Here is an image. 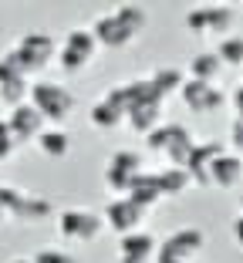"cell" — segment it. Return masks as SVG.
<instances>
[{
    "mask_svg": "<svg viewBox=\"0 0 243 263\" xmlns=\"http://www.w3.org/2000/svg\"><path fill=\"white\" fill-rule=\"evenodd\" d=\"M149 24V14L142 7H118L111 14H102L91 24V34L102 47H125L142 34V27Z\"/></svg>",
    "mask_w": 243,
    "mask_h": 263,
    "instance_id": "obj_1",
    "label": "cell"
},
{
    "mask_svg": "<svg viewBox=\"0 0 243 263\" xmlns=\"http://www.w3.org/2000/svg\"><path fill=\"white\" fill-rule=\"evenodd\" d=\"M54 51H58V41L51 37V34L31 31V34H24L7 54H4V61H7L21 78H31V74H38V71L54 58Z\"/></svg>",
    "mask_w": 243,
    "mask_h": 263,
    "instance_id": "obj_2",
    "label": "cell"
},
{
    "mask_svg": "<svg viewBox=\"0 0 243 263\" xmlns=\"http://www.w3.org/2000/svg\"><path fill=\"white\" fill-rule=\"evenodd\" d=\"M31 105L47 122H64L74 111V95L61 88L58 81H34L31 85Z\"/></svg>",
    "mask_w": 243,
    "mask_h": 263,
    "instance_id": "obj_3",
    "label": "cell"
},
{
    "mask_svg": "<svg viewBox=\"0 0 243 263\" xmlns=\"http://www.w3.org/2000/svg\"><path fill=\"white\" fill-rule=\"evenodd\" d=\"M142 155L132 152V148H118L115 155L108 159V165H105V182H108L111 193L118 196H128V189H132V182L142 176Z\"/></svg>",
    "mask_w": 243,
    "mask_h": 263,
    "instance_id": "obj_4",
    "label": "cell"
},
{
    "mask_svg": "<svg viewBox=\"0 0 243 263\" xmlns=\"http://www.w3.org/2000/svg\"><path fill=\"white\" fill-rule=\"evenodd\" d=\"M203 243H206L203 230H196V226H186V230L173 233L169 240L159 243L156 263H189L196 250H203Z\"/></svg>",
    "mask_w": 243,
    "mask_h": 263,
    "instance_id": "obj_5",
    "label": "cell"
},
{
    "mask_svg": "<svg viewBox=\"0 0 243 263\" xmlns=\"http://www.w3.org/2000/svg\"><path fill=\"white\" fill-rule=\"evenodd\" d=\"M102 230H105V219L88 213V209H64L61 216H58V233L68 243H88Z\"/></svg>",
    "mask_w": 243,
    "mask_h": 263,
    "instance_id": "obj_6",
    "label": "cell"
},
{
    "mask_svg": "<svg viewBox=\"0 0 243 263\" xmlns=\"http://www.w3.org/2000/svg\"><path fill=\"white\" fill-rule=\"evenodd\" d=\"M95 47H98V41H95L91 31H85V27H78V31H68V37H64L61 44V68L68 71V74H78V71H85V64L95 58Z\"/></svg>",
    "mask_w": 243,
    "mask_h": 263,
    "instance_id": "obj_7",
    "label": "cell"
},
{
    "mask_svg": "<svg viewBox=\"0 0 243 263\" xmlns=\"http://www.w3.org/2000/svg\"><path fill=\"white\" fill-rule=\"evenodd\" d=\"M179 95H182V101H186L189 108H193V111H203V115H213V111L227 108V101H230V95L223 91V88L210 85V81H193V78L182 85Z\"/></svg>",
    "mask_w": 243,
    "mask_h": 263,
    "instance_id": "obj_8",
    "label": "cell"
},
{
    "mask_svg": "<svg viewBox=\"0 0 243 263\" xmlns=\"http://www.w3.org/2000/svg\"><path fill=\"white\" fill-rule=\"evenodd\" d=\"M236 14L230 7H196L186 14V27L193 34H227Z\"/></svg>",
    "mask_w": 243,
    "mask_h": 263,
    "instance_id": "obj_9",
    "label": "cell"
},
{
    "mask_svg": "<svg viewBox=\"0 0 243 263\" xmlns=\"http://www.w3.org/2000/svg\"><path fill=\"white\" fill-rule=\"evenodd\" d=\"M142 219H145V209L135 206L128 196H118V199H111V202H108V209H105V223H108L111 230L118 233V236L139 233Z\"/></svg>",
    "mask_w": 243,
    "mask_h": 263,
    "instance_id": "obj_10",
    "label": "cell"
},
{
    "mask_svg": "<svg viewBox=\"0 0 243 263\" xmlns=\"http://www.w3.org/2000/svg\"><path fill=\"white\" fill-rule=\"evenodd\" d=\"M223 152H227V145L216 142V139L213 142H196V148H193V155H189V162H186V172H189V179H193V186H213L210 169Z\"/></svg>",
    "mask_w": 243,
    "mask_h": 263,
    "instance_id": "obj_11",
    "label": "cell"
},
{
    "mask_svg": "<svg viewBox=\"0 0 243 263\" xmlns=\"http://www.w3.org/2000/svg\"><path fill=\"white\" fill-rule=\"evenodd\" d=\"M41 125H44V118L34 105H17L7 118V132L14 135V142H38L41 132H44Z\"/></svg>",
    "mask_w": 243,
    "mask_h": 263,
    "instance_id": "obj_12",
    "label": "cell"
},
{
    "mask_svg": "<svg viewBox=\"0 0 243 263\" xmlns=\"http://www.w3.org/2000/svg\"><path fill=\"white\" fill-rule=\"evenodd\" d=\"M159 243L152 233L139 230V233H128L122 236V253H118V263H149V256H156Z\"/></svg>",
    "mask_w": 243,
    "mask_h": 263,
    "instance_id": "obj_13",
    "label": "cell"
},
{
    "mask_svg": "<svg viewBox=\"0 0 243 263\" xmlns=\"http://www.w3.org/2000/svg\"><path fill=\"white\" fill-rule=\"evenodd\" d=\"M210 179H213V186H220V189H236L240 179H243V159L236 152H223L220 159L213 162Z\"/></svg>",
    "mask_w": 243,
    "mask_h": 263,
    "instance_id": "obj_14",
    "label": "cell"
},
{
    "mask_svg": "<svg viewBox=\"0 0 243 263\" xmlns=\"http://www.w3.org/2000/svg\"><path fill=\"white\" fill-rule=\"evenodd\" d=\"M128 199H132L135 206H142V209L159 206V199H162V189H159L156 172H142V176L132 182V189H128Z\"/></svg>",
    "mask_w": 243,
    "mask_h": 263,
    "instance_id": "obj_15",
    "label": "cell"
},
{
    "mask_svg": "<svg viewBox=\"0 0 243 263\" xmlns=\"http://www.w3.org/2000/svg\"><path fill=\"white\" fill-rule=\"evenodd\" d=\"M193 148H196V142H193L189 128H186V125H173V135H169V145H165L169 162H173L176 169H186V162H189V155H193Z\"/></svg>",
    "mask_w": 243,
    "mask_h": 263,
    "instance_id": "obj_16",
    "label": "cell"
},
{
    "mask_svg": "<svg viewBox=\"0 0 243 263\" xmlns=\"http://www.w3.org/2000/svg\"><path fill=\"white\" fill-rule=\"evenodd\" d=\"M220 71H223V61L216 58V51H203V54H196L193 61H189V74H193V81H210V85H216Z\"/></svg>",
    "mask_w": 243,
    "mask_h": 263,
    "instance_id": "obj_17",
    "label": "cell"
},
{
    "mask_svg": "<svg viewBox=\"0 0 243 263\" xmlns=\"http://www.w3.org/2000/svg\"><path fill=\"white\" fill-rule=\"evenodd\" d=\"M159 115H162V101H145V105H139V108L128 115V125H132V132H139V135H149V132L159 128Z\"/></svg>",
    "mask_w": 243,
    "mask_h": 263,
    "instance_id": "obj_18",
    "label": "cell"
},
{
    "mask_svg": "<svg viewBox=\"0 0 243 263\" xmlns=\"http://www.w3.org/2000/svg\"><path fill=\"white\" fill-rule=\"evenodd\" d=\"M156 179H159V189H162V199H165V196H182L189 186H193L189 172H186V169H176V165H169V169H159Z\"/></svg>",
    "mask_w": 243,
    "mask_h": 263,
    "instance_id": "obj_19",
    "label": "cell"
},
{
    "mask_svg": "<svg viewBox=\"0 0 243 263\" xmlns=\"http://www.w3.org/2000/svg\"><path fill=\"white\" fill-rule=\"evenodd\" d=\"M38 148L44 155H51V159H64L71 148V139H68V132H61V128H47V132H41Z\"/></svg>",
    "mask_w": 243,
    "mask_h": 263,
    "instance_id": "obj_20",
    "label": "cell"
},
{
    "mask_svg": "<svg viewBox=\"0 0 243 263\" xmlns=\"http://www.w3.org/2000/svg\"><path fill=\"white\" fill-rule=\"evenodd\" d=\"M149 81H152V88H156V95L162 101L169 98V95L182 91V85H186V81H182V71H176V68H159Z\"/></svg>",
    "mask_w": 243,
    "mask_h": 263,
    "instance_id": "obj_21",
    "label": "cell"
},
{
    "mask_svg": "<svg viewBox=\"0 0 243 263\" xmlns=\"http://www.w3.org/2000/svg\"><path fill=\"white\" fill-rule=\"evenodd\" d=\"M122 118H125V115H122L111 101H105V98L91 105V125H95V128L111 132V128H118V125H122Z\"/></svg>",
    "mask_w": 243,
    "mask_h": 263,
    "instance_id": "obj_22",
    "label": "cell"
},
{
    "mask_svg": "<svg viewBox=\"0 0 243 263\" xmlns=\"http://www.w3.org/2000/svg\"><path fill=\"white\" fill-rule=\"evenodd\" d=\"M27 199H31V196L27 193H21V189H14V186H0V213H4V216H17L21 219L24 216V206H27Z\"/></svg>",
    "mask_w": 243,
    "mask_h": 263,
    "instance_id": "obj_23",
    "label": "cell"
},
{
    "mask_svg": "<svg viewBox=\"0 0 243 263\" xmlns=\"http://www.w3.org/2000/svg\"><path fill=\"white\" fill-rule=\"evenodd\" d=\"M216 58L223 61V68H240L243 64V37H236V34H230V37L220 41V47H216Z\"/></svg>",
    "mask_w": 243,
    "mask_h": 263,
    "instance_id": "obj_24",
    "label": "cell"
},
{
    "mask_svg": "<svg viewBox=\"0 0 243 263\" xmlns=\"http://www.w3.org/2000/svg\"><path fill=\"white\" fill-rule=\"evenodd\" d=\"M44 216H51V202L41 199V196H31V199H27V206H24L21 223H34V219H44Z\"/></svg>",
    "mask_w": 243,
    "mask_h": 263,
    "instance_id": "obj_25",
    "label": "cell"
},
{
    "mask_svg": "<svg viewBox=\"0 0 243 263\" xmlns=\"http://www.w3.org/2000/svg\"><path fill=\"white\" fill-rule=\"evenodd\" d=\"M31 263H74V256L64 253V250H51V247H44V250H38V253L31 256Z\"/></svg>",
    "mask_w": 243,
    "mask_h": 263,
    "instance_id": "obj_26",
    "label": "cell"
},
{
    "mask_svg": "<svg viewBox=\"0 0 243 263\" xmlns=\"http://www.w3.org/2000/svg\"><path fill=\"white\" fill-rule=\"evenodd\" d=\"M169 135H173V125H159L156 132H149V135H145V139H149V148L165 152V145H169Z\"/></svg>",
    "mask_w": 243,
    "mask_h": 263,
    "instance_id": "obj_27",
    "label": "cell"
},
{
    "mask_svg": "<svg viewBox=\"0 0 243 263\" xmlns=\"http://www.w3.org/2000/svg\"><path fill=\"white\" fill-rule=\"evenodd\" d=\"M14 148H17V142H14V135L7 132V122H0V162H4V159H10V155H14Z\"/></svg>",
    "mask_w": 243,
    "mask_h": 263,
    "instance_id": "obj_28",
    "label": "cell"
},
{
    "mask_svg": "<svg viewBox=\"0 0 243 263\" xmlns=\"http://www.w3.org/2000/svg\"><path fill=\"white\" fill-rule=\"evenodd\" d=\"M230 142H233V148H236V155L243 152V122L236 118L233 125H230Z\"/></svg>",
    "mask_w": 243,
    "mask_h": 263,
    "instance_id": "obj_29",
    "label": "cell"
},
{
    "mask_svg": "<svg viewBox=\"0 0 243 263\" xmlns=\"http://www.w3.org/2000/svg\"><path fill=\"white\" fill-rule=\"evenodd\" d=\"M230 101H233V108H236V118H240V122H243V85L236 88L233 95H230Z\"/></svg>",
    "mask_w": 243,
    "mask_h": 263,
    "instance_id": "obj_30",
    "label": "cell"
},
{
    "mask_svg": "<svg viewBox=\"0 0 243 263\" xmlns=\"http://www.w3.org/2000/svg\"><path fill=\"white\" fill-rule=\"evenodd\" d=\"M233 236H236V243H240V250H243V216H236V223H233Z\"/></svg>",
    "mask_w": 243,
    "mask_h": 263,
    "instance_id": "obj_31",
    "label": "cell"
},
{
    "mask_svg": "<svg viewBox=\"0 0 243 263\" xmlns=\"http://www.w3.org/2000/svg\"><path fill=\"white\" fill-rule=\"evenodd\" d=\"M10 263H31V260H10Z\"/></svg>",
    "mask_w": 243,
    "mask_h": 263,
    "instance_id": "obj_32",
    "label": "cell"
},
{
    "mask_svg": "<svg viewBox=\"0 0 243 263\" xmlns=\"http://www.w3.org/2000/svg\"><path fill=\"white\" fill-rule=\"evenodd\" d=\"M240 209H243V196H240ZM240 216H243V213H240Z\"/></svg>",
    "mask_w": 243,
    "mask_h": 263,
    "instance_id": "obj_33",
    "label": "cell"
},
{
    "mask_svg": "<svg viewBox=\"0 0 243 263\" xmlns=\"http://www.w3.org/2000/svg\"><path fill=\"white\" fill-rule=\"evenodd\" d=\"M0 219H4V213H0Z\"/></svg>",
    "mask_w": 243,
    "mask_h": 263,
    "instance_id": "obj_34",
    "label": "cell"
}]
</instances>
